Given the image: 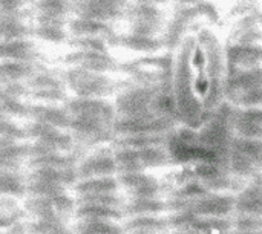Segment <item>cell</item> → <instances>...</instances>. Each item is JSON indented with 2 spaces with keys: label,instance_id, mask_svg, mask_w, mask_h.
Returning <instances> with one entry per match:
<instances>
[{
  "label": "cell",
  "instance_id": "cell-4",
  "mask_svg": "<svg viewBox=\"0 0 262 234\" xmlns=\"http://www.w3.org/2000/svg\"><path fill=\"white\" fill-rule=\"evenodd\" d=\"M118 72H121L130 81V86H169L172 75V54L164 52L135 57L118 64Z\"/></svg>",
  "mask_w": 262,
  "mask_h": 234
},
{
  "label": "cell",
  "instance_id": "cell-55",
  "mask_svg": "<svg viewBox=\"0 0 262 234\" xmlns=\"http://www.w3.org/2000/svg\"><path fill=\"white\" fill-rule=\"evenodd\" d=\"M239 2H258V0H239Z\"/></svg>",
  "mask_w": 262,
  "mask_h": 234
},
{
  "label": "cell",
  "instance_id": "cell-24",
  "mask_svg": "<svg viewBox=\"0 0 262 234\" xmlns=\"http://www.w3.org/2000/svg\"><path fill=\"white\" fill-rule=\"evenodd\" d=\"M230 126L233 136L246 139H262V107H232Z\"/></svg>",
  "mask_w": 262,
  "mask_h": 234
},
{
  "label": "cell",
  "instance_id": "cell-18",
  "mask_svg": "<svg viewBox=\"0 0 262 234\" xmlns=\"http://www.w3.org/2000/svg\"><path fill=\"white\" fill-rule=\"evenodd\" d=\"M77 181L78 179H91V178H106L117 176V164L114 158L112 149L107 150L104 147L91 150L81 159H78L75 166Z\"/></svg>",
  "mask_w": 262,
  "mask_h": 234
},
{
  "label": "cell",
  "instance_id": "cell-10",
  "mask_svg": "<svg viewBox=\"0 0 262 234\" xmlns=\"http://www.w3.org/2000/svg\"><path fill=\"white\" fill-rule=\"evenodd\" d=\"M21 205L26 213V218L31 221H54L68 224L74 218L77 202L75 198L68 193L40 198L26 196Z\"/></svg>",
  "mask_w": 262,
  "mask_h": 234
},
{
  "label": "cell",
  "instance_id": "cell-40",
  "mask_svg": "<svg viewBox=\"0 0 262 234\" xmlns=\"http://www.w3.org/2000/svg\"><path fill=\"white\" fill-rule=\"evenodd\" d=\"M71 14H74V17L77 18L94 20V21H101V23H109V25L124 18V11L98 8V6H91V5H80V3H72Z\"/></svg>",
  "mask_w": 262,
  "mask_h": 234
},
{
  "label": "cell",
  "instance_id": "cell-51",
  "mask_svg": "<svg viewBox=\"0 0 262 234\" xmlns=\"http://www.w3.org/2000/svg\"><path fill=\"white\" fill-rule=\"evenodd\" d=\"M34 0H0V11H23L32 6Z\"/></svg>",
  "mask_w": 262,
  "mask_h": 234
},
{
  "label": "cell",
  "instance_id": "cell-17",
  "mask_svg": "<svg viewBox=\"0 0 262 234\" xmlns=\"http://www.w3.org/2000/svg\"><path fill=\"white\" fill-rule=\"evenodd\" d=\"M117 181L120 192H123L126 199L163 198L164 193V184L155 175L147 172L118 173Z\"/></svg>",
  "mask_w": 262,
  "mask_h": 234
},
{
  "label": "cell",
  "instance_id": "cell-2",
  "mask_svg": "<svg viewBox=\"0 0 262 234\" xmlns=\"http://www.w3.org/2000/svg\"><path fill=\"white\" fill-rule=\"evenodd\" d=\"M117 116H163L178 123L169 86H127L115 93Z\"/></svg>",
  "mask_w": 262,
  "mask_h": 234
},
{
  "label": "cell",
  "instance_id": "cell-28",
  "mask_svg": "<svg viewBox=\"0 0 262 234\" xmlns=\"http://www.w3.org/2000/svg\"><path fill=\"white\" fill-rule=\"evenodd\" d=\"M28 121L46 124V126L61 129V130H68L69 123H71V116L66 112L64 106L32 103V104H29Z\"/></svg>",
  "mask_w": 262,
  "mask_h": 234
},
{
  "label": "cell",
  "instance_id": "cell-46",
  "mask_svg": "<svg viewBox=\"0 0 262 234\" xmlns=\"http://www.w3.org/2000/svg\"><path fill=\"white\" fill-rule=\"evenodd\" d=\"M25 234H72V230L63 222L28 219L25 224Z\"/></svg>",
  "mask_w": 262,
  "mask_h": 234
},
{
  "label": "cell",
  "instance_id": "cell-13",
  "mask_svg": "<svg viewBox=\"0 0 262 234\" xmlns=\"http://www.w3.org/2000/svg\"><path fill=\"white\" fill-rule=\"evenodd\" d=\"M180 124L163 116H117L112 123V135L115 138L138 135H163L170 136Z\"/></svg>",
  "mask_w": 262,
  "mask_h": 234
},
{
  "label": "cell",
  "instance_id": "cell-34",
  "mask_svg": "<svg viewBox=\"0 0 262 234\" xmlns=\"http://www.w3.org/2000/svg\"><path fill=\"white\" fill-rule=\"evenodd\" d=\"M37 58H38V48L31 38L0 41V61L35 63Z\"/></svg>",
  "mask_w": 262,
  "mask_h": 234
},
{
  "label": "cell",
  "instance_id": "cell-25",
  "mask_svg": "<svg viewBox=\"0 0 262 234\" xmlns=\"http://www.w3.org/2000/svg\"><path fill=\"white\" fill-rule=\"evenodd\" d=\"M32 17L37 25H58L68 26L72 12L71 0H34Z\"/></svg>",
  "mask_w": 262,
  "mask_h": 234
},
{
  "label": "cell",
  "instance_id": "cell-45",
  "mask_svg": "<svg viewBox=\"0 0 262 234\" xmlns=\"http://www.w3.org/2000/svg\"><path fill=\"white\" fill-rule=\"evenodd\" d=\"M32 37V26L28 21H0V41L28 40Z\"/></svg>",
  "mask_w": 262,
  "mask_h": 234
},
{
  "label": "cell",
  "instance_id": "cell-50",
  "mask_svg": "<svg viewBox=\"0 0 262 234\" xmlns=\"http://www.w3.org/2000/svg\"><path fill=\"white\" fill-rule=\"evenodd\" d=\"M71 2L80 5L107 8V9H118V11H126V8L129 6V0H71Z\"/></svg>",
  "mask_w": 262,
  "mask_h": 234
},
{
  "label": "cell",
  "instance_id": "cell-57",
  "mask_svg": "<svg viewBox=\"0 0 262 234\" xmlns=\"http://www.w3.org/2000/svg\"><path fill=\"white\" fill-rule=\"evenodd\" d=\"M124 234H141V233H124Z\"/></svg>",
  "mask_w": 262,
  "mask_h": 234
},
{
  "label": "cell",
  "instance_id": "cell-38",
  "mask_svg": "<svg viewBox=\"0 0 262 234\" xmlns=\"http://www.w3.org/2000/svg\"><path fill=\"white\" fill-rule=\"evenodd\" d=\"M77 153H38L31 155L28 159L29 169H75L78 162Z\"/></svg>",
  "mask_w": 262,
  "mask_h": 234
},
{
  "label": "cell",
  "instance_id": "cell-14",
  "mask_svg": "<svg viewBox=\"0 0 262 234\" xmlns=\"http://www.w3.org/2000/svg\"><path fill=\"white\" fill-rule=\"evenodd\" d=\"M229 219L201 218L189 212L167 213V224L170 233L180 234H230Z\"/></svg>",
  "mask_w": 262,
  "mask_h": 234
},
{
  "label": "cell",
  "instance_id": "cell-27",
  "mask_svg": "<svg viewBox=\"0 0 262 234\" xmlns=\"http://www.w3.org/2000/svg\"><path fill=\"white\" fill-rule=\"evenodd\" d=\"M107 44L109 48H120V49L135 52L140 55H154V54H160L161 51H164L161 38L143 37V35L130 34V32H123V34L114 32L111 38L107 40Z\"/></svg>",
  "mask_w": 262,
  "mask_h": 234
},
{
  "label": "cell",
  "instance_id": "cell-37",
  "mask_svg": "<svg viewBox=\"0 0 262 234\" xmlns=\"http://www.w3.org/2000/svg\"><path fill=\"white\" fill-rule=\"evenodd\" d=\"M74 198L88 196V195H112L120 193L117 176H106V178H91V179H78L72 190Z\"/></svg>",
  "mask_w": 262,
  "mask_h": 234
},
{
  "label": "cell",
  "instance_id": "cell-48",
  "mask_svg": "<svg viewBox=\"0 0 262 234\" xmlns=\"http://www.w3.org/2000/svg\"><path fill=\"white\" fill-rule=\"evenodd\" d=\"M72 51H88V52H104L109 54L111 48L106 40L101 38H72L68 40Z\"/></svg>",
  "mask_w": 262,
  "mask_h": 234
},
{
  "label": "cell",
  "instance_id": "cell-19",
  "mask_svg": "<svg viewBox=\"0 0 262 234\" xmlns=\"http://www.w3.org/2000/svg\"><path fill=\"white\" fill-rule=\"evenodd\" d=\"M63 63L68 67H77L89 72L98 74H114L118 72V61L109 52H88V51H71L63 57Z\"/></svg>",
  "mask_w": 262,
  "mask_h": 234
},
{
  "label": "cell",
  "instance_id": "cell-22",
  "mask_svg": "<svg viewBox=\"0 0 262 234\" xmlns=\"http://www.w3.org/2000/svg\"><path fill=\"white\" fill-rule=\"evenodd\" d=\"M227 72L252 71L262 67L261 44H226Z\"/></svg>",
  "mask_w": 262,
  "mask_h": 234
},
{
  "label": "cell",
  "instance_id": "cell-32",
  "mask_svg": "<svg viewBox=\"0 0 262 234\" xmlns=\"http://www.w3.org/2000/svg\"><path fill=\"white\" fill-rule=\"evenodd\" d=\"M75 221H94V222H123V212L120 207L111 205H98V204H77Z\"/></svg>",
  "mask_w": 262,
  "mask_h": 234
},
{
  "label": "cell",
  "instance_id": "cell-42",
  "mask_svg": "<svg viewBox=\"0 0 262 234\" xmlns=\"http://www.w3.org/2000/svg\"><path fill=\"white\" fill-rule=\"evenodd\" d=\"M0 198H26V181L18 172L0 170Z\"/></svg>",
  "mask_w": 262,
  "mask_h": 234
},
{
  "label": "cell",
  "instance_id": "cell-7",
  "mask_svg": "<svg viewBox=\"0 0 262 234\" xmlns=\"http://www.w3.org/2000/svg\"><path fill=\"white\" fill-rule=\"evenodd\" d=\"M64 86L75 98H104L115 95L118 83L107 74L89 72L77 67H68L61 74Z\"/></svg>",
  "mask_w": 262,
  "mask_h": 234
},
{
  "label": "cell",
  "instance_id": "cell-58",
  "mask_svg": "<svg viewBox=\"0 0 262 234\" xmlns=\"http://www.w3.org/2000/svg\"><path fill=\"white\" fill-rule=\"evenodd\" d=\"M169 234H180V233H169Z\"/></svg>",
  "mask_w": 262,
  "mask_h": 234
},
{
  "label": "cell",
  "instance_id": "cell-21",
  "mask_svg": "<svg viewBox=\"0 0 262 234\" xmlns=\"http://www.w3.org/2000/svg\"><path fill=\"white\" fill-rule=\"evenodd\" d=\"M195 216L229 219L233 213V195L229 193H207L193 202L187 210Z\"/></svg>",
  "mask_w": 262,
  "mask_h": 234
},
{
  "label": "cell",
  "instance_id": "cell-16",
  "mask_svg": "<svg viewBox=\"0 0 262 234\" xmlns=\"http://www.w3.org/2000/svg\"><path fill=\"white\" fill-rule=\"evenodd\" d=\"M64 109L71 118L89 120L112 126L117 118L114 103L104 98H75L71 97L64 103Z\"/></svg>",
  "mask_w": 262,
  "mask_h": 234
},
{
  "label": "cell",
  "instance_id": "cell-35",
  "mask_svg": "<svg viewBox=\"0 0 262 234\" xmlns=\"http://www.w3.org/2000/svg\"><path fill=\"white\" fill-rule=\"evenodd\" d=\"M124 18L127 20L129 25H147V26H158L164 29L166 11L161 8L135 5L129 2V6L124 11Z\"/></svg>",
  "mask_w": 262,
  "mask_h": 234
},
{
  "label": "cell",
  "instance_id": "cell-6",
  "mask_svg": "<svg viewBox=\"0 0 262 234\" xmlns=\"http://www.w3.org/2000/svg\"><path fill=\"white\" fill-rule=\"evenodd\" d=\"M224 103L235 109L262 107V67L227 72Z\"/></svg>",
  "mask_w": 262,
  "mask_h": 234
},
{
  "label": "cell",
  "instance_id": "cell-15",
  "mask_svg": "<svg viewBox=\"0 0 262 234\" xmlns=\"http://www.w3.org/2000/svg\"><path fill=\"white\" fill-rule=\"evenodd\" d=\"M68 132L72 136L77 149L81 147L88 150H95V149L111 146L114 141L112 126L97 123V121L71 118Z\"/></svg>",
  "mask_w": 262,
  "mask_h": 234
},
{
  "label": "cell",
  "instance_id": "cell-5",
  "mask_svg": "<svg viewBox=\"0 0 262 234\" xmlns=\"http://www.w3.org/2000/svg\"><path fill=\"white\" fill-rule=\"evenodd\" d=\"M224 166L227 173L243 185L261 176L262 139L233 136L227 149Z\"/></svg>",
  "mask_w": 262,
  "mask_h": 234
},
{
  "label": "cell",
  "instance_id": "cell-53",
  "mask_svg": "<svg viewBox=\"0 0 262 234\" xmlns=\"http://www.w3.org/2000/svg\"><path fill=\"white\" fill-rule=\"evenodd\" d=\"M203 0H173L175 6H193L201 3Z\"/></svg>",
  "mask_w": 262,
  "mask_h": 234
},
{
  "label": "cell",
  "instance_id": "cell-8",
  "mask_svg": "<svg viewBox=\"0 0 262 234\" xmlns=\"http://www.w3.org/2000/svg\"><path fill=\"white\" fill-rule=\"evenodd\" d=\"M118 173L147 172L158 169H169L175 159L169 147H149V149H112Z\"/></svg>",
  "mask_w": 262,
  "mask_h": 234
},
{
  "label": "cell",
  "instance_id": "cell-39",
  "mask_svg": "<svg viewBox=\"0 0 262 234\" xmlns=\"http://www.w3.org/2000/svg\"><path fill=\"white\" fill-rule=\"evenodd\" d=\"M35 63L25 61H0V86L25 84L35 72Z\"/></svg>",
  "mask_w": 262,
  "mask_h": 234
},
{
  "label": "cell",
  "instance_id": "cell-41",
  "mask_svg": "<svg viewBox=\"0 0 262 234\" xmlns=\"http://www.w3.org/2000/svg\"><path fill=\"white\" fill-rule=\"evenodd\" d=\"M170 136L163 135H138L115 138L111 149H149V147H169Z\"/></svg>",
  "mask_w": 262,
  "mask_h": 234
},
{
  "label": "cell",
  "instance_id": "cell-3",
  "mask_svg": "<svg viewBox=\"0 0 262 234\" xmlns=\"http://www.w3.org/2000/svg\"><path fill=\"white\" fill-rule=\"evenodd\" d=\"M221 23V14L210 0H203L193 6H175L172 17L166 21L161 41L166 52H172L178 41L196 26H216Z\"/></svg>",
  "mask_w": 262,
  "mask_h": 234
},
{
  "label": "cell",
  "instance_id": "cell-44",
  "mask_svg": "<svg viewBox=\"0 0 262 234\" xmlns=\"http://www.w3.org/2000/svg\"><path fill=\"white\" fill-rule=\"evenodd\" d=\"M71 230L72 234H124L121 224L94 221H75Z\"/></svg>",
  "mask_w": 262,
  "mask_h": 234
},
{
  "label": "cell",
  "instance_id": "cell-31",
  "mask_svg": "<svg viewBox=\"0 0 262 234\" xmlns=\"http://www.w3.org/2000/svg\"><path fill=\"white\" fill-rule=\"evenodd\" d=\"M66 29L72 38H101L106 41L115 32L112 25H109V23L84 20V18H77V17H74L68 21Z\"/></svg>",
  "mask_w": 262,
  "mask_h": 234
},
{
  "label": "cell",
  "instance_id": "cell-26",
  "mask_svg": "<svg viewBox=\"0 0 262 234\" xmlns=\"http://www.w3.org/2000/svg\"><path fill=\"white\" fill-rule=\"evenodd\" d=\"M230 44H261V9L235 18L229 41Z\"/></svg>",
  "mask_w": 262,
  "mask_h": 234
},
{
  "label": "cell",
  "instance_id": "cell-9",
  "mask_svg": "<svg viewBox=\"0 0 262 234\" xmlns=\"http://www.w3.org/2000/svg\"><path fill=\"white\" fill-rule=\"evenodd\" d=\"M26 196L68 195L77 182L75 169H29L25 178Z\"/></svg>",
  "mask_w": 262,
  "mask_h": 234
},
{
  "label": "cell",
  "instance_id": "cell-30",
  "mask_svg": "<svg viewBox=\"0 0 262 234\" xmlns=\"http://www.w3.org/2000/svg\"><path fill=\"white\" fill-rule=\"evenodd\" d=\"M28 218L23 205L12 198H0V234L25 233Z\"/></svg>",
  "mask_w": 262,
  "mask_h": 234
},
{
  "label": "cell",
  "instance_id": "cell-52",
  "mask_svg": "<svg viewBox=\"0 0 262 234\" xmlns=\"http://www.w3.org/2000/svg\"><path fill=\"white\" fill-rule=\"evenodd\" d=\"M129 2L135 5H146V6L161 8V9H164L169 5V0H129Z\"/></svg>",
  "mask_w": 262,
  "mask_h": 234
},
{
  "label": "cell",
  "instance_id": "cell-23",
  "mask_svg": "<svg viewBox=\"0 0 262 234\" xmlns=\"http://www.w3.org/2000/svg\"><path fill=\"white\" fill-rule=\"evenodd\" d=\"M262 176L244 184L233 195V213L238 216L262 218Z\"/></svg>",
  "mask_w": 262,
  "mask_h": 234
},
{
  "label": "cell",
  "instance_id": "cell-43",
  "mask_svg": "<svg viewBox=\"0 0 262 234\" xmlns=\"http://www.w3.org/2000/svg\"><path fill=\"white\" fill-rule=\"evenodd\" d=\"M32 37L37 40L48 43V44H55L61 46L66 44L69 40V34L66 26H58V25H34L32 26Z\"/></svg>",
  "mask_w": 262,
  "mask_h": 234
},
{
  "label": "cell",
  "instance_id": "cell-36",
  "mask_svg": "<svg viewBox=\"0 0 262 234\" xmlns=\"http://www.w3.org/2000/svg\"><path fill=\"white\" fill-rule=\"evenodd\" d=\"M124 233L141 234H169L167 215L166 216H143V218H126L121 222Z\"/></svg>",
  "mask_w": 262,
  "mask_h": 234
},
{
  "label": "cell",
  "instance_id": "cell-47",
  "mask_svg": "<svg viewBox=\"0 0 262 234\" xmlns=\"http://www.w3.org/2000/svg\"><path fill=\"white\" fill-rule=\"evenodd\" d=\"M230 231H241V233H262V218L253 216H230Z\"/></svg>",
  "mask_w": 262,
  "mask_h": 234
},
{
  "label": "cell",
  "instance_id": "cell-54",
  "mask_svg": "<svg viewBox=\"0 0 262 234\" xmlns=\"http://www.w3.org/2000/svg\"><path fill=\"white\" fill-rule=\"evenodd\" d=\"M230 234H262V233H241V231H230Z\"/></svg>",
  "mask_w": 262,
  "mask_h": 234
},
{
  "label": "cell",
  "instance_id": "cell-20",
  "mask_svg": "<svg viewBox=\"0 0 262 234\" xmlns=\"http://www.w3.org/2000/svg\"><path fill=\"white\" fill-rule=\"evenodd\" d=\"M28 98L25 84L0 86V118L12 121H28L29 104L25 101Z\"/></svg>",
  "mask_w": 262,
  "mask_h": 234
},
{
  "label": "cell",
  "instance_id": "cell-12",
  "mask_svg": "<svg viewBox=\"0 0 262 234\" xmlns=\"http://www.w3.org/2000/svg\"><path fill=\"white\" fill-rule=\"evenodd\" d=\"M28 98L41 104L64 106L69 98V92L64 86L61 75L48 69H35V72L25 83Z\"/></svg>",
  "mask_w": 262,
  "mask_h": 234
},
{
  "label": "cell",
  "instance_id": "cell-33",
  "mask_svg": "<svg viewBox=\"0 0 262 234\" xmlns=\"http://www.w3.org/2000/svg\"><path fill=\"white\" fill-rule=\"evenodd\" d=\"M123 218H143V216H166L167 204L164 198L149 199H126L123 207Z\"/></svg>",
  "mask_w": 262,
  "mask_h": 234
},
{
  "label": "cell",
  "instance_id": "cell-1",
  "mask_svg": "<svg viewBox=\"0 0 262 234\" xmlns=\"http://www.w3.org/2000/svg\"><path fill=\"white\" fill-rule=\"evenodd\" d=\"M169 90L178 124L198 130L224 104L226 43L212 26H196L173 48Z\"/></svg>",
  "mask_w": 262,
  "mask_h": 234
},
{
  "label": "cell",
  "instance_id": "cell-11",
  "mask_svg": "<svg viewBox=\"0 0 262 234\" xmlns=\"http://www.w3.org/2000/svg\"><path fill=\"white\" fill-rule=\"evenodd\" d=\"M25 132L26 141L31 149V155L77 153V147L68 130L28 121V124L25 126Z\"/></svg>",
  "mask_w": 262,
  "mask_h": 234
},
{
  "label": "cell",
  "instance_id": "cell-29",
  "mask_svg": "<svg viewBox=\"0 0 262 234\" xmlns=\"http://www.w3.org/2000/svg\"><path fill=\"white\" fill-rule=\"evenodd\" d=\"M31 156L28 141L0 139V170L20 172Z\"/></svg>",
  "mask_w": 262,
  "mask_h": 234
},
{
  "label": "cell",
  "instance_id": "cell-56",
  "mask_svg": "<svg viewBox=\"0 0 262 234\" xmlns=\"http://www.w3.org/2000/svg\"><path fill=\"white\" fill-rule=\"evenodd\" d=\"M2 234H25V233H2Z\"/></svg>",
  "mask_w": 262,
  "mask_h": 234
},
{
  "label": "cell",
  "instance_id": "cell-49",
  "mask_svg": "<svg viewBox=\"0 0 262 234\" xmlns=\"http://www.w3.org/2000/svg\"><path fill=\"white\" fill-rule=\"evenodd\" d=\"M0 139H12V141H26L25 127L12 120L0 118Z\"/></svg>",
  "mask_w": 262,
  "mask_h": 234
}]
</instances>
